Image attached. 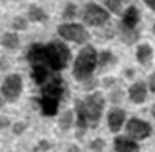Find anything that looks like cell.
I'll list each match as a JSON object with an SVG mask.
<instances>
[{
  "mask_svg": "<svg viewBox=\"0 0 155 152\" xmlns=\"http://www.w3.org/2000/svg\"><path fill=\"white\" fill-rule=\"evenodd\" d=\"M125 122H127V113H125L122 107H117V106L110 107L109 113H107L109 131L114 132V134H117V132L125 126Z\"/></svg>",
  "mask_w": 155,
  "mask_h": 152,
  "instance_id": "9",
  "label": "cell"
},
{
  "mask_svg": "<svg viewBox=\"0 0 155 152\" xmlns=\"http://www.w3.org/2000/svg\"><path fill=\"white\" fill-rule=\"evenodd\" d=\"M40 103V109H41V114L46 117H51L54 116V114H58V107H60V103L58 99H53V98H45V96H41V98L38 99Z\"/></svg>",
  "mask_w": 155,
  "mask_h": 152,
  "instance_id": "14",
  "label": "cell"
},
{
  "mask_svg": "<svg viewBox=\"0 0 155 152\" xmlns=\"http://www.w3.org/2000/svg\"><path fill=\"white\" fill-rule=\"evenodd\" d=\"M135 58L142 66H150L153 60V50L150 45L147 43H142V45L137 46V51H135Z\"/></svg>",
  "mask_w": 155,
  "mask_h": 152,
  "instance_id": "15",
  "label": "cell"
},
{
  "mask_svg": "<svg viewBox=\"0 0 155 152\" xmlns=\"http://www.w3.org/2000/svg\"><path fill=\"white\" fill-rule=\"evenodd\" d=\"M28 20L30 22H46L48 20V15L46 12L41 8V7L38 5H30V8H28Z\"/></svg>",
  "mask_w": 155,
  "mask_h": 152,
  "instance_id": "17",
  "label": "cell"
},
{
  "mask_svg": "<svg viewBox=\"0 0 155 152\" xmlns=\"http://www.w3.org/2000/svg\"><path fill=\"white\" fill-rule=\"evenodd\" d=\"M58 124H60V127L63 129V131H68V129H71V126L74 124V111L66 109L64 113L60 116Z\"/></svg>",
  "mask_w": 155,
  "mask_h": 152,
  "instance_id": "18",
  "label": "cell"
},
{
  "mask_svg": "<svg viewBox=\"0 0 155 152\" xmlns=\"http://www.w3.org/2000/svg\"><path fill=\"white\" fill-rule=\"evenodd\" d=\"M125 132H127L129 137H132L134 140H143L147 139L150 134H152V126L149 124L147 121L139 119V117H132L125 122Z\"/></svg>",
  "mask_w": 155,
  "mask_h": 152,
  "instance_id": "8",
  "label": "cell"
},
{
  "mask_svg": "<svg viewBox=\"0 0 155 152\" xmlns=\"http://www.w3.org/2000/svg\"><path fill=\"white\" fill-rule=\"evenodd\" d=\"M114 150L116 152H140V146L137 140L129 136H117L114 139Z\"/></svg>",
  "mask_w": 155,
  "mask_h": 152,
  "instance_id": "11",
  "label": "cell"
},
{
  "mask_svg": "<svg viewBox=\"0 0 155 152\" xmlns=\"http://www.w3.org/2000/svg\"><path fill=\"white\" fill-rule=\"evenodd\" d=\"M120 96H122V93H120V91H116V93H112V94H110V101H112V103H117V101H120Z\"/></svg>",
  "mask_w": 155,
  "mask_h": 152,
  "instance_id": "29",
  "label": "cell"
},
{
  "mask_svg": "<svg viewBox=\"0 0 155 152\" xmlns=\"http://www.w3.org/2000/svg\"><path fill=\"white\" fill-rule=\"evenodd\" d=\"M0 107H2V98H0Z\"/></svg>",
  "mask_w": 155,
  "mask_h": 152,
  "instance_id": "35",
  "label": "cell"
},
{
  "mask_svg": "<svg viewBox=\"0 0 155 152\" xmlns=\"http://www.w3.org/2000/svg\"><path fill=\"white\" fill-rule=\"evenodd\" d=\"M78 13V8L74 3H66L64 10H63V20H73Z\"/></svg>",
  "mask_w": 155,
  "mask_h": 152,
  "instance_id": "23",
  "label": "cell"
},
{
  "mask_svg": "<svg viewBox=\"0 0 155 152\" xmlns=\"http://www.w3.org/2000/svg\"><path fill=\"white\" fill-rule=\"evenodd\" d=\"M66 86H68V84L63 81V78L54 73V75L41 86V96H45V98H53V99L61 101V99L64 98V94L68 93V88H66Z\"/></svg>",
  "mask_w": 155,
  "mask_h": 152,
  "instance_id": "7",
  "label": "cell"
},
{
  "mask_svg": "<svg viewBox=\"0 0 155 152\" xmlns=\"http://www.w3.org/2000/svg\"><path fill=\"white\" fill-rule=\"evenodd\" d=\"M152 32H153V35H155V23H153V27H152Z\"/></svg>",
  "mask_w": 155,
  "mask_h": 152,
  "instance_id": "34",
  "label": "cell"
},
{
  "mask_svg": "<svg viewBox=\"0 0 155 152\" xmlns=\"http://www.w3.org/2000/svg\"><path fill=\"white\" fill-rule=\"evenodd\" d=\"M96 68H97V51H96V48L91 45L83 46L74 60V65H73L74 79L81 81V83L91 79Z\"/></svg>",
  "mask_w": 155,
  "mask_h": 152,
  "instance_id": "2",
  "label": "cell"
},
{
  "mask_svg": "<svg viewBox=\"0 0 155 152\" xmlns=\"http://www.w3.org/2000/svg\"><path fill=\"white\" fill-rule=\"evenodd\" d=\"M28 27V20L23 17H15L12 20V28L13 32H21V30H27Z\"/></svg>",
  "mask_w": 155,
  "mask_h": 152,
  "instance_id": "22",
  "label": "cell"
},
{
  "mask_svg": "<svg viewBox=\"0 0 155 152\" xmlns=\"http://www.w3.org/2000/svg\"><path fill=\"white\" fill-rule=\"evenodd\" d=\"M2 46L7 50H17L20 46V36L15 32H7L2 35Z\"/></svg>",
  "mask_w": 155,
  "mask_h": 152,
  "instance_id": "16",
  "label": "cell"
},
{
  "mask_svg": "<svg viewBox=\"0 0 155 152\" xmlns=\"http://www.w3.org/2000/svg\"><path fill=\"white\" fill-rule=\"evenodd\" d=\"M143 2H145L147 7H150V8H152L153 12H155V0H143Z\"/></svg>",
  "mask_w": 155,
  "mask_h": 152,
  "instance_id": "30",
  "label": "cell"
},
{
  "mask_svg": "<svg viewBox=\"0 0 155 152\" xmlns=\"http://www.w3.org/2000/svg\"><path fill=\"white\" fill-rule=\"evenodd\" d=\"M106 106V99L102 93L94 91L89 93L84 99L74 101V119L78 126V136L84 134L87 127H97L99 121L102 117Z\"/></svg>",
  "mask_w": 155,
  "mask_h": 152,
  "instance_id": "1",
  "label": "cell"
},
{
  "mask_svg": "<svg viewBox=\"0 0 155 152\" xmlns=\"http://www.w3.org/2000/svg\"><path fill=\"white\" fill-rule=\"evenodd\" d=\"M8 126H12V122H10V119L7 116H0V129H5L8 127Z\"/></svg>",
  "mask_w": 155,
  "mask_h": 152,
  "instance_id": "27",
  "label": "cell"
},
{
  "mask_svg": "<svg viewBox=\"0 0 155 152\" xmlns=\"http://www.w3.org/2000/svg\"><path fill=\"white\" fill-rule=\"evenodd\" d=\"M69 60H71V51L66 46V43L60 42V40H53L45 45V61L51 71H63L68 66Z\"/></svg>",
  "mask_w": 155,
  "mask_h": 152,
  "instance_id": "3",
  "label": "cell"
},
{
  "mask_svg": "<svg viewBox=\"0 0 155 152\" xmlns=\"http://www.w3.org/2000/svg\"><path fill=\"white\" fill-rule=\"evenodd\" d=\"M147 94H149V88L143 81H135V83L130 84L129 88V99H130L134 104H142L145 103Z\"/></svg>",
  "mask_w": 155,
  "mask_h": 152,
  "instance_id": "10",
  "label": "cell"
},
{
  "mask_svg": "<svg viewBox=\"0 0 155 152\" xmlns=\"http://www.w3.org/2000/svg\"><path fill=\"white\" fill-rule=\"evenodd\" d=\"M125 76H127V78H132V76H134V71H132V69H127V71H125Z\"/></svg>",
  "mask_w": 155,
  "mask_h": 152,
  "instance_id": "32",
  "label": "cell"
},
{
  "mask_svg": "<svg viewBox=\"0 0 155 152\" xmlns=\"http://www.w3.org/2000/svg\"><path fill=\"white\" fill-rule=\"evenodd\" d=\"M68 152H81V150H79V147H78L76 144H71V146L68 147Z\"/></svg>",
  "mask_w": 155,
  "mask_h": 152,
  "instance_id": "31",
  "label": "cell"
},
{
  "mask_svg": "<svg viewBox=\"0 0 155 152\" xmlns=\"http://www.w3.org/2000/svg\"><path fill=\"white\" fill-rule=\"evenodd\" d=\"M109 12L97 3H86L83 12V22L89 27H102L109 22Z\"/></svg>",
  "mask_w": 155,
  "mask_h": 152,
  "instance_id": "5",
  "label": "cell"
},
{
  "mask_svg": "<svg viewBox=\"0 0 155 152\" xmlns=\"http://www.w3.org/2000/svg\"><path fill=\"white\" fill-rule=\"evenodd\" d=\"M50 147H51V144L48 142V140H45V139L40 140V144H38V149H40V150H48Z\"/></svg>",
  "mask_w": 155,
  "mask_h": 152,
  "instance_id": "28",
  "label": "cell"
},
{
  "mask_svg": "<svg viewBox=\"0 0 155 152\" xmlns=\"http://www.w3.org/2000/svg\"><path fill=\"white\" fill-rule=\"evenodd\" d=\"M139 20H140L139 8H137V7H134V5H130V7H127V8L124 10L122 20H120V25H122V27H125V28H130V30H134V28L137 27Z\"/></svg>",
  "mask_w": 155,
  "mask_h": 152,
  "instance_id": "12",
  "label": "cell"
},
{
  "mask_svg": "<svg viewBox=\"0 0 155 152\" xmlns=\"http://www.w3.org/2000/svg\"><path fill=\"white\" fill-rule=\"evenodd\" d=\"M114 63H116V56L110 51H101V53H97V66L101 69L107 68V66L114 65Z\"/></svg>",
  "mask_w": 155,
  "mask_h": 152,
  "instance_id": "20",
  "label": "cell"
},
{
  "mask_svg": "<svg viewBox=\"0 0 155 152\" xmlns=\"http://www.w3.org/2000/svg\"><path fill=\"white\" fill-rule=\"evenodd\" d=\"M147 88H149L150 93H155V73L149 76V83H147Z\"/></svg>",
  "mask_w": 155,
  "mask_h": 152,
  "instance_id": "26",
  "label": "cell"
},
{
  "mask_svg": "<svg viewBox=\"0 0 155 152\" xmlns=\"http://www.w3.org/2000/svg\"><path fill=\"white\" fill-rule=\"evenodd\" d=\"M21 91H23V79H21L20 75L13 73V75H8L5 78V81L2 84V96L5 101L15 103L21 96Z\"/></svg>",
  "mask_w": 155,
  "mask_h": 152,
  "instance_id": "6",
  "label": "cell"
},
{
  "mask_svg": "<svg viewBox=\"0 0 155 152\" xmlns=\"http://www.w3.org/2000/svg\"><path fill=\"white\" fill-rule=\"evenodd\" d=\"M150 113H152V116H153V117H155V104H153V106H152V109H150Z\"/></svg>",
  "mask_w": 155,
  "mask_h": 152,
  "instance_id": "33",
  "label": "cell"
},
{
  "mask_svg": "<svg viewBox=\"0 0 155 152\" xmlns=\"http://www.w3.org/2000/svg\"><path fill=\"white\" fill-rule=\"evenodd\" d=\"M104 147H106V142H104L102 137H96V139H93L89 142V149L93 152H102V150H104Z\"/></svg>",
  "mask_w": 155,
  "mask_h": 152,
  "instance_id": "24",
  "label": "cell"
},
{
  "mask_svg": "<svg viewBox=\"0 0 155 152\" xmlns=\"http://www.w3.org/2000/svg\"><path fill=\"white\" fill-rule=\"evenodd\" d=\"M119 32H120V38H122L127 45H132V43H135L139 40V32L135 30V28H134V30H130V28H125V27L120 25Z\"/></svg>",
  "mask_w": 155,
  "mask_h": 152,
  "instance_id": "19",
  "label": "cell"
},
{
  "mask_svg": "<svg viewBox=\"0 0 155 152\" xmlns=\"http://www.w3.org/2000/svg\"><path fill=\"white\" fill-rule=\"evenodd\" d=\"M12 131H13V134H15V136H21L25 131H27V124L21 122V121H18V122H15V124L12 126Z\"/></svg>",
  "mask_w": 155,
  "mask_h": 152,
  "instance_id": "25",
  "label": "cell"
},
{
  "mask_svg": "<svg viewBox=\"0 0 155 152\" xmlns=\"http://www.w3.org/2000/svg\"><path fill=\"white\" fill-rule=\"evenodd\" d=\"M104 5L109 13H114V15L122 13V0H104Z\"/></svg>",
  "mask_w": 155,
  "mask_h": 152,
  "instance_id": "21",
  "label": "cell"
},
{
  "mask_svg": "<svg viewBox=\"0 0 155 152\" xmlns=\"http://www.w3.org/2000/svg\"><path fill=\"white\" fill-rule=\"evenodd\" d=\"M58 35L64 42L78 43V45H86L89 40V32L86 30V27L81 23H71V22L58 25Z\"/></svg>",
  "mask_w": 155,
  "mask_h": 152,
  "instance_id": "4",
  "label": "cell"
},
{
  "mask_svg": "<svg viewBox=\"0 0 155 152\" xmlns=\"http://www.w3.org/2000/svg\"><path fill=\"white\" fill-rule=\"evenodd\" d=\"M31 71H33L31 73L33 79H35V83L38 84L40 88H41L43 84H45L46 81L54 75V71H51L46 65H33L31 66Z\"/></svg>",
  "mask_w": 155,
  "mask_h": 152,
  "instance_id": "13",
  "label": "cell"
}]
</instances>
